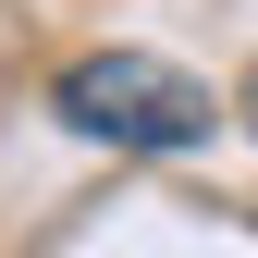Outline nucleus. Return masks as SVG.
Listing matches in <instances>:
<instances>
[{
	"instance_id": "f257e3e1",
	"label": "nucleus",
	"mask_w": 258,
	"mask_h": 258,
	"mask_svg": "<svg viewBox=\"0 0 258 258\" xmlns=\"http://www.w3.org/2000/svg\"><path fill=\"white\" fill-rule=\"evenodd\" d=\"M49 111H61V136H86V148H123V160L209 148V123H221V99L184 74V61H160V49H86V61H61Z\"/></svg>"
},
{
	"instance_id": "f03ea898",
	"label": "nucleus",
	"mask_w": 258,
	"mask_h": 258,
	"mask_svg": "<svg viewBox=\"0 0 258 258\" xmlns=\"http://www.w3.org/2000/svg\"><path fill=\"white\" fill-rule=\"evenodd\" d=\"M234 111H246V136H258V61H246V99H234Z\"/></svg>"
}]
</instances>
